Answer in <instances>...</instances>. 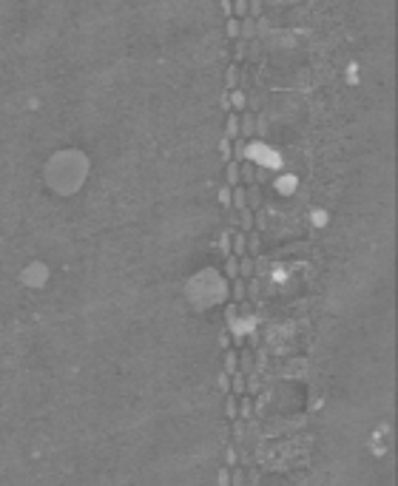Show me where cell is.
I'll list each match as a JSON object with an SVG mask.
<instances>
[{
    "label": "cell",
    "instance_id": "30",
    "mask_svg": "<svg viewBox=\"0 0 398 486\" xmlns=\"http://www.w3.org/2000/svg\"><path fill=\"white\" fill-rule=\"evenodd\" d=\"M231 480H233V486H239V483H242V480H245V478H242V472H239V469H236V472L231 475Z\"/></svg>",
    "mask_w": 398,
    "mask_h": 486
},
{
    "label": "cell",
    "instance_id": "11",
    "mask_svg": "<svg viewBox=\"0 0 398 486\" xmlns=\"http://www.w3.org/2000/svg\"><path fill=\"white\" fill-rule=\"evenodd\" d=\"M239 86V68H236V63H231L228 66V74H225V91H231V88H236Z\"/></svg>",
    "mask_w": 398,
    "mask_h": 486
},
{
    "label": "cell",
    "instance_id": "25",
    "mask_svg": "<svg viewBox=\"0 0 398 486\" xmlns=\"http://www.w3.org/2000/svg\"><path fill=\"white\" fill-rule=\"evenodd\" d=\"M231 151L239 157V160H242V157H245V142H242V140L236 137V145H231Z\"/></svg>",
    "mask_w": 398,
    "mask_h": 486
},
{
    "label": "cell",
    "instance_id": "12",
    "mask_svg": "<svg viewBox=\"0 0 398 486\" xmlns=\"http://www.w3.org/2000/svg\"><path fill=\"white\" fill-rule=\"evenodd\" d=\"M239 177H242V182L253 185L256 182V168H253L251 162H242V165H239Z\"/></svg>",
    "mask_w": 398,
    "mask_h": 486
},
{
    "label": "cell",
    "instance_id": "24",
    "mask_svg": "<svg viewBox=\"0 0 398 486\" xmlns=\"http://www.w3.org/2000/svg\"><path fill=\"white\" fill-rule=\"evenodd\" d=\"M248 12H251L253 17H259V14H262V0H248Z\"/></svg>",
    "mask_w": 398,
    "mask_h": 486
},
{
    "label": "cell",
    "instance_id": "23",
    "mask_svg": "<svg viewBox=\"0 0 398 486\" xmlns=\"http://www.w3.org/2000/svg\"><path fill=\"white\" fill-rule=\"evenodd\" d=\"M233 438H236V443L245 441V426H242V421L233 418Z\"/></svg>",
    "mask_w": 398,
    "mask_h": 486
},
{
    "label": "cell",
    "instance_id": "19",
    "mask_svg": "<svg viewBox=\"0 0 398 486\" xmlns=\"http://www.w3.org/2000/svg\"><path fill=\"white\" fill-rule=\"evenodd\" d=\"M225 418H236V395H228V398H225Z\"/></svg>",
    "mask_w": 398,
    "mask_h": 486
},
{
    "label": "cell",
    "instance_id": "17",
    "mask_svg": "<svg viewBox=\"0 0 398 486\" xmlns=\"http://www.w3.org/2000/svg\"><path fill=\"white\" fill-rule=\"evenodd\" d=\"M245 250H248V253H259V250H262V239H259V234H248Z\"/></svg>",
    "mask_w": 398,
    "mask_h": 486
},
{
    "label": "cell",
    "instance_id": "8",
    "mask_svg": "<svg viewBox=\"0 0 398 486\" xmlns=\"http://www.w3.org/2000/svg\"><path fill=\"white\" fill-rule=\"evenodd\" d=\"M225 276L228 279H236L239 276V256H236V253H228V259H225Z\"/></svg>",
    "mask_w": 398,
    "mask_h": 486
},
{
    "label": "cell",
    "instance_id": "5",
    "mask_svg": "<svg viewBox=\"0 0 398 486\" xmlns=\"http://www.w3.org/2000/svg\"><path fill=\"white\" fill-rule=\"evenodd\" d=\"M253 34H256V23H253V17L239 20V37H242V40H251Z\"/></svg>",
    "mask_w": 398,
    "mask_h": 486
},
{
    "label": "cell",
    "instance_id": "1",
    "mask_svg": "<svg viewBox=\"0 0 398 486\" xmlns=\"http://www.w3.org/2000/svg\"><path fill=\"white\" fill-rule=\"evenodd\" d=\"M245 245H248V230H236V234L231 236V250L236 253V256H245Z\"/></svg>",
    "mask_w": 398,
    "mask_h": 486
},
{
    "label": "cell",
    "instance_id": "29",
    "mask_svg": "<svg viewBox=\"0 0 398 486\" xmlns=\"http://www.w3.org/2000/svg\"><path fill=\"white\" fill-rule=\"evenodd\" d=\"M222 12H225V17H231L233 14V0H222Z\"/></svg>",
    "mask_w": 398,
    "mask_h": 486
},
{
    "label": "cell",
    "instance_id": "3",
    "mask_svg": "<svg viewBox=\"0 0 398 486\" xmlns=\"http://www.w3.org/2000/svg\"><path fill=\"white\" fill-rule=\"evenodd\" d=\"M225 137L236 140L239 137V114L236 111H228V120H225Z\"/></svg>",
    "mask_w": 398,
    "mask_h": 486
},
{
    "label": "cell",
    "instance_id": "14",
    "mask_svg": "<svg viewBox=\"0 0 398 486\" xmlns=\"http://www.w3.org/2000/svg\"><path fill=\"white\" fill-rule=\"evenodd\" d=\"M248 54V40H242V37H236V46H233V63H242Z\"/></svg>",
    "mask_w": 398,
    "mask_h": 486
},
{
    "label": "cell",
    "instance_id": "2",
    "mask_svg": "<svg viewBox=\"0 0 398 486\" xmlns=\"http://www.w3.org/2000/svg\"><path fill=\"white\" fill-rule=\"evenodd\" d=\"M242 182V177H239V162L236 160H228V168H225V185H239Z\"/></svg>",
    "mask_w": 398,
    "mask_h": 486
},
{
    "label": "cell",
    "instance_id": "27",
    "mask_svg": "<svg viewBox=\"0 0 398 486\" xmlns=\"http://www.w3.org/2000/svg\"><path fill=\"white\" fill-rule=\"evenodd\" d=\"M242 373H245V376H248V373H251V353H242Z\"/></svg>",
    "mask_w": 398,
    "mask_h": 486
},
{
    "label": "cell",
    "instance_id": "10",
    "mask_svg": "<svg viewBox=\"0 0 398 486\" xmlns=\"http://www.w3.org/2000/svg\"><path fill=\"white\" fill-rule=\"evenodd\" d=\"M231 282H233V299H236V302H245V296H248V284H245V279L236 276V279H231Z\"/></svg>",
    "mask_w": 398,
    "mask_h": 486
},
{
    "label": "cell",
    "instance_id": "20",
    "mask_svg": "<svg viewBox=\"0 0 398 486\" xmlns=\"http://www.w3.org/2000/svg\"><path fill=\"white\" fill-rule=\"evenodd\" d=\"M231 145H233V140H231V137H222V140H219V151H222V157H225V162H228V160H233Z\"/></svg>",
    "mask_w": 398,
    "mask_h": 486
},
{
    "label": "cell",
    "instance_id": "16",
    "mask_svg": "<svg viewBox=\"0 0 398 486\" xmlns=\"http://www.w3.org/2000/svg\"><path fill=\"white\" fill-rule=\"evenodd\" d=\"M251 413H253V401L251 398H242V401H239V418L251 421Z\"/></svg>",
    "mask_w": 398,
    "mask_h": 486
},
{
    "label": "cell",
    "instance_id": "28",
    "mask_svg": "<svg viewBox=\"0 0 398 486\" xmlns=\"http://www.w3.org/2000/svg\"><path fill=\"white\" fill-rule=\"evenodd\" d=\"M225 461H228V466H236V450H233V446H228V452H225Z\"/></svg>",
    "mask_w": 398,
    "mask_h": 486
},
{
    "label": "cell",
    "instance_id": "13",
    "mask_svg": "<svg viewBox=\"0 0 398 486\" xmlns=\"http://www.w3.org/2000/svg\"><path fill=\"white\" fill-rule=\"evenodd\" d=\"M239 228L242 230H251L253 228V213H251V208H239Z\"/></svg>",
    "mask_w": 398,
    "mask_h": 486
},
{
    "label": "cell",
    "instance_id": "21",
    "mask_svg": "<svg viewBox=\"0 0 398 486\" xmlns=\"http://www.w3.org/2000/svg\"><path fill=\"white\" fill-rule=\"evenodd\" d=\"M231 373H236V353L228 350L225 353V376H231Z\"/></svg>",
    "mask_w": 398,
    "mask_h": 486
},
{
    "label": "cell",
    "instance_id": "6",
    "mask_svg": "<svg viewBox=\"0 0 398 486\" xmlns=\"http://www.w3.org/2000/svg\"><path fill=\"white\" fill-rule=\"evenodd\" d=\"M253 270H256V262L248 259V253H245V256H239V276L248 279V276H253Z\"/></svg>",
    "mask_w": 398,
    "mask_h": 486
},
{
    "label": "cell",
    "instance_id": "22",
    "mask_svg": "<svg viewBox=\"0 0 398 486\" xmlns=\"http://www.w3.org/2000/svg\"><path fill=\"white\" fill-rule=\"evenodd\" d=\"M233 14H236V17H245L248 14V0H233Z\"/></svg>",
    "mask_w": 398,
    "mask_h": 486
},
{
    "label": "cell",
    "instance_id": "7",
    "mask_svg": "<svg viewBox=\"0 0 398 486\" xmlns=\"http://www.w3.org/2000/svg\"><path fill=\"white\" fill-rule=\"evenodd\" d=\"M245 199H248V208L256 210L259 205H262V193H259L256 185H251V188H245Z\"/></svg>",
    "mask_w": 398,
    "mask_h": 486
},
{
    "label": "cell",
    "instance_id": "15",
    "mask_svg": "<svg viewBox=\"0 0 398 486\" xmlns=\"http://www.w3.org/2000/svg\"><path fill=\"white\" fill-rule=\"evenodd\" d=\"M228 100H231V105L233 108H242V105H245V91H242V88H231V91H228Z\"/></svg>",
    "mask_w": 398,
    "mask_h": 486
},
{
    "label": "cell",
    "instance_id": "4",
    "mask_svg": "<svg viewBox=\"0 0 398 486\" xmlns=\"http://www.w3.org/2000/svg\"><path fill=\"white\" fill-rule=\"evenodd\" d=\"M231 390H233V395H245V393H248V387H245V373H242V370L231 373Z\"/></svg>",
    "mask_w": 398,
    "mask_h": 486
},
{
    "label": "cell",
    "instance_id": "18",
    "mask_svg": "<svg viewBox=\"0 0 398 486\" xmlns=\"http://www.w3.org/2000/svg\"><path fill=\"white\" fill-rule=\"evenodd\" d=\"M225 34L231 37V40H236V37H239V20L233 17V14L228 17V23H225Z\"/></svg>",
    "mask_w": 398,
    "mask_h": 486
},
{
    "label": "cell",
    "instance_id": "9",
    "mask_svg": "<svg viewBox=\"0 0 398 486\" xmlns=\"http://www.w3.org/2000/svg\"><path fill=\"white\" fill-rule=\"evenodd\" d=\"M253 128H256V123H253V114H251V111L239 114V134H251Z\"/></svg>",
    "mask_w": 398,
    "mask_h": 486
},
{
    "label": "cell",
    "instance_id": "26",
    "mask_svg": "<svg viewBox=\"0 0 398 486\" xmlns=\"http://www.w3.org/2000/svg\"><path fill=\"white\" fill-rule=\"evenodd\" d=\"M219 202L222 205H231V185H225V188L219 191Z\"/></svg>",
    "mask_w": 398,
    "mask_h": 486
}]
</instances>
